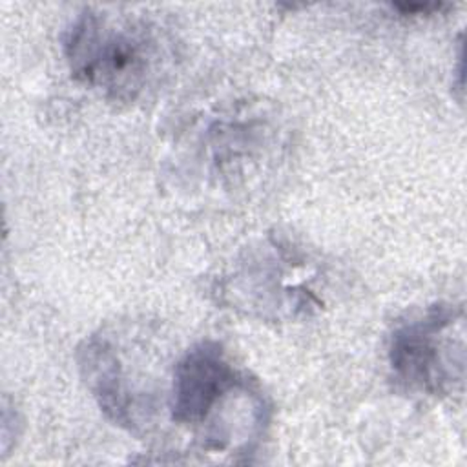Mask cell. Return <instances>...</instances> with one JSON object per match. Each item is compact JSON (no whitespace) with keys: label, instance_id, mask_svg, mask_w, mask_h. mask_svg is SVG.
<instances>
[{"label":"cell","instance_id":"4","mask_svg":"<svg viewBox=\"0 0 467 467\" xmlns=\"http://www.w3.org/2000/svg\"><path fill=\"white\" fill-rule=\"evenodd\" d=\"M78 367L82 378L97 400L100 410L128 431L137 429L148 420V405L137 394L122 367L111 341L104 336L88 337L78 348Z\"/></svg>","mask_w":467,"mask_h":467},{"label":"cell","instance_id":"5","mask_svg":"<svg viewBox=\"0 0 467 467\" xmlns=\"http://www.w3.org/2000/svg\"><path fill=\"white\" fill-rule=\"evenodd\" d=\"M398 11H401V15H431L432 11H440L443 7V4H396L394 5Z\"/></svg>","mask_w":467,"mask_h":467},{"label":"cell","instance_id":"3","mask_svg":"<svg viewBox=\"0 0 467 467\" xmlns=\"http://www.w3.org/2000/svg\"><path fill=\"white\" fill-rule=\"evenodd\" d=\"M248 387V379L230 363L217 341H201L173 367L170 418L173 423L202 429L204 443L215 412L230 409V398Z\"/></svg>","mask_w":467,"mask_h":467},{"label":"cell","instance_id":"2","mask_svg":"<svg viewBox=\"0 0 467 467\" xmlns=\"http://www.w3.org/2000/svg\"><path fill=\"white\" fill-rule=\"evenodd\" d=\"M463 308L434 303L401 321L389 339V365L407 389L445 396L463 383Z\"/></svg>","mask_w":467,"mask_h":467},{"label":"cell","instance_id":"1","mask_svg":"<svg viewBox=\"0 0 467 467\" xmlns=\"http://www.w3.org/2000/svg\"><path fill=\"white\" fill-rule=\"evenodd\" d=\"M71 75L106 99L131 102L161 75L166 46L146 20L84 9L64 40Z\"/></svg>","mask_w":467,"mask_h":467}]
</instances>
